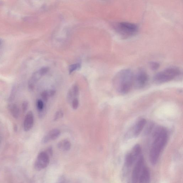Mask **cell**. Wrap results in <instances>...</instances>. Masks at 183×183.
<instances>
[{
	"instance_id": "cell-15",
	"label": "cell",
	"mask_w": 183,
	"mask_h": 183,
	"mask_svg": "<svg viewBox=\"0 0 183 183\" xmlns=\"http://www.w3.org/2000/svg\"><path fill=\"white\" fill-rule=\"evenodd\" d=\"M46 106L42 100H38L37 103H36V107H37L38 112L41 111V110L44 109Z\"/></svg>"
},
{
	"instance_id": "cell-11",
	"label": "cell",
	"mask_w": 183,
	"mask_h": 183,
	"mask_svg": "<svg viewBox=\"0 0 183 183\" xmlns=\"http://www.w3.org/2000/svg\"><path fill=\"white\" fill-rule=\"evenodd\" d=\"M34 123V117L32 111L27 112L23 122V129L25 132L29 131L32 128Z\"/></svg>"
},
{
	"instance_id": "cell-1",
	"label": "cell",
	"mask_w": 183,
	"mask_h": 183,
	"mask_svg": "<svg viewBox=\"0 0 183 183\" xmlns=\"http://www.w3.org/2000/svg\"><path fill=\"white\" fill-rule=\"evenodd\" d=\"M168 139L167 131L164 128L159 127L155 129L153 133V141L150 152V160L152 165H155L158 162Z\"/></svg>"
},
{
	"instance_id": "cell-5",
	"label": "cell",
	"mask_w": 183,
	"mask_h": 183,
	"mask_svg": "<svg viewBox=\"0 0 183 183\" xmlns=\"http://www.w3.org/2000/svg\"><path fill=\"white\" fill-rule=\"evenodd\" d=\"M114 28L119 35L125 38L135 35L138 30L137 25L127 22L118 23L114 25Z\"/></svg>"
},
{
	"instance_id": "cell-26",
	"label": "cell",
	"mask_w": 183,
	"mask_h": 183,
	"mask_svg": "<svg viewBox=\"0 0 183 183\" xmlns=\"http://www.w3.org/2000/svg\"><path fill=\"white\" fill-rule=\"evenodd\" d=\"M48 91L50 97L54 96L56 94V91L54 89H50V90H48Z\"/></svg>"
},
{
	"instance_id": "cell-13",
	"label": "cell",
	"mask_w": 183,
	"mask_h": 183,
	"mask_svg": "<svg viewBox=\"0 0 183 183\" xmlns=\"http://www.w3.org/2000/svg\"><path fill=\"white\" fill-rule=\"evenodd\" d=\"M57 147L59 150L63 151H67L71 148V142L67 140H64L59 142L57 144Z\"/></svg>"
},
{
	"instance_id": "cell-12",
	"label": "cell",
	"mask_w": 183,
	"mask_h": 183,
	"mask_svg": "<svg viewBox=\"0 0 183 183\" xmlns=\"http://www.w3.org/2000/svg\"><path fill=\"white\" fill-rule=\"evenodd\" d=\"M60 135L61 131L57 129H53L43 138L42 140V143L46 144L53 140H56Z\"/></svg>"
},
{
	"instance_id": "cell-10",
	"label": "cell",
	"mask_w": 183,
	"mask_h": 183,
	"mask_svg": "<svg viewBox=\"0 0 183 183\" xmlns=\"http://www.w3.org/2000/svg\"><path fill=\"white\" fill-rule=\"evenodd\" d=\"M48 71L47 68H43L36 72L32 76L28 82V87L30 90L32 91L35 88L36 83L42 77L45 75Z\"/></svg>"
},
{
	"instance_id": "cell-18",
	"label": "cell",
	"mask_w": 183,
	"mask_h": 183,
	"mask_svg": "<svg viewBox=\"0 0 183 183\" xmlns=\"http://www.w3.org/2000/svg\"><path fill=\"white\" fill-rule=\"evenodd\" d=\"M17 92V89L15 86L13 87L12 89L10 92V96L9 98V101L10 102L12 101L13 100L16 96Z\"/></svg>"
},
{
	"instance_id": "cell-17",
	"label": "cell",
	"mask_w": 183,
	"mask_h": 183,
	"mask_svg": "<svg viewBox=\"0 0 183 183\" xmlns=\"http://www.w3.org/2000/svg\"><path fill=\"white\" fill-rule=\"evenodd\" d=\"M73 93L74 98H77L79 94V89L77 85H74L71 89Z\"/></svg>"
},
{
	"instance_id": "cell-27",
	"label": "cell",
	"mask_w": 183,
	"mask_h": 183,
	"mask_svg": "<svg viewBox=\"0 0 183 183\" xmlns=\"http://www.w3.org/2000/svg\"><path fill=\"white\" fill-rule=\"evenodd\" d=\"M0 43H1V41H0Z\"/></svg>"
},
{
	"instance_id": "cell-2",
	"label": "cell",
	"mask_w": 183,
	"mask_h": 183,
	"mask_svg": "<svg viewBox=\"0 0 183 183\" xmlns=\"http://www.w3.org/2000/svg\"><path fill=\"white\" fill-rule=\"evenodd\" d=\"M134 74L130 69L121 70L114 77L113 85L115 89L121 94L128 93L133 86Z\"/></svg>"
},
{
	"instance_id": "cell-7",
	"label": "cell",
	"mask_w": 183,
	"mask_h": 183,
	"mask_svg": "<svg viewBox=\"0 0 183 183\" xmlns=\"http://www.w3.org/2000/svg\"><path fill=\"white\" fill-rule=\"evenodd\" d=\"M148 76L147 73L142 69H140L134 75L133 86L137 89L144 88L147 84Z\"/></svg>"
},
{
	"instance_id": "cell-8",
	"label": "cell",
	"mask_w": 183,
	"mask_h": 183,
	"mask_svg": "<svg viewBox=\"0 0 183 183\" xmlns=\"http://www.w3.org/2000/svg\"><path fill=\"white\" fill-rule=\"evenodd\" d=\"M50 161V157L47 153L43 151L40 152L35 162V169L38 171L45 169L49 164Z\"/></svg>"
},
{
	"instance_id": "cell-9",
	"label": "cell",
	"mask_w": 183,
	"mask_h": 183,
	"mask_svg": "<svg viewBox=\"0 0 183 183\" xmlns=\"http://www.w3.org/2000/svg\"><path fill=\"white\" fill-rule=\"evenodd\" d=\"M146 121L145 119L142 118L138 120L135 123L130 131L127 133L128 137H136L141 133L145 126Z\"/></svg>"
},
{
	"instance_id": "cell-4",
	"label": "cell",
	"mask_w": 183,
	"mask_h": 183,
	"mask_svg": "<svg viewBox=\"0 0 183 183\" xmlns=\"http://www.w3.org/2000/svg\"><path fill=\"white\" fill-rule=\"evenodd\" d=\"M181 74V70L177 67H170L155 74L153 81L157 84H164L174 80Z\"/></svg>"
},
{
	"instance_id": "cell-16",
	"label": "cell",
	"mask_w": 183,
	"mask_h": 183,
	"mask_svg": "<svg viewBox=\"0 0 183 183\" xmlns=\"http://www.w3.org/2000/svg\"><path fill=\"white\" fill-rule=\"evenodd\" d=\"M150 69L153 71H156L160 67V64L157 62L153 61L150 63Z\"/></svg>"
},
{
	"instance_id": "cell-25",
	"label": "cell",
	"mask_w": 183,
	"mask_h": 183,
	"mask_svg": "<svg viewBox=\"0 0 183 183\" xmlns=\"http://www.w3.org/2000/svg\"><path fill=\"white\" fill-rule=\"evenodd\" d=\"M29 104L28 102L27 101H24L22 104V110L23 112L25 113L28 109Z\"/></svg>"
},
{
	"instance_id": "cell-14",
	"label": "cell",
	"mask_w": 183,
	"mask_h": 183,
	"mask_svg": "<svg viewBox=\"0 0 183 183\" xmlns=\"http://www.w3.org/2000/svg\"><path fill=\"white\" fill-rule=\"evenodd\" d=\"M8 108L12 116L15 119H18L20 115V110L18 106L16 104H10Z\"/></svg>"
},
{
	"instance_id": "cell-20",
	"label": "cell",
	"mask_w": 183,
	"mask_h": 183,
	"mask_svg": "<svg viewBox=\"0 0 183 183\" xmlns=\"http://www.w3.org/2000/svg\"><path fill=\"white\" fill-rule=\"evenodd\" d=\"M80 67V65L79 64H74L70 65L69 67V73H71L72 72L76 71V70L79 69Z\"/></svg>"
},
{
	"instance_id": "cell-22",
	"label": "cell",
	"mask_w": 183,
	"mask_h": 183,
	"mask_svg": "<svg viewBox=\"0 0 183 183\" xmlns=\"http://www.w3.org/2000/svg\"><path fill=\"white\" fill-rule=\"evenodd\" d=\"M74 99V98L71 89H70L68 92L67 95V101L68 103H72Z\"/></svg>"
},
{
	"instance_id": "cell-23",
	"label": "cell",
	"mask_w": 183,
	"mask_h": 183,
	"mask_svg": "<svg viewBox=\"0 0 183 183\" xmlns=\"http://www.w3.org/2000/svg\"><path fill=\"white\" fill-rule=\"evenodd\" d=\"M72 108L74 110L77 109L79 105V101L77 98H74L72 101Z\"/></svg>"
},
{
	"instance_id": "cell-19",
	"label": "cell",
	"mask_w": 183,
	"mask_h": 183,
	"mask_svg": "<svg viewBox=\"0 0 183 183\" xmlns=\"http://www.w3.org/2000/svg\"><path fill=\"white\" fill-rule=\"evenodd\" d=\"M41 96L43 100L45 102H47L50 97L48 90L44 91L41 93Z\"/></svg>"
},
{
	"instance_id": "cell-3",
	"label": "cell",
	"mask_w": 183,
	"mask_h": 183,
	"mask_svg": "<svg viewBox=\"0 0 183 183\" xmlns=\"http://www.w3.org/2000/svg\"><path fill=\"white\" fill-rule=\"evenodd\" d=\"M150 172L146 165L143 155L135 163L132 171L131 183H150Z\"/></svg>"
},
{
	"instance_id": "cell-6",
	"label": "cell",
	"mask_w": 183,
	"mask_h": 183,
	"mask_svg": "<svg viewBox=\"0 0 183 183\" xmlns=\"http://www.w3.org/2000/svg\"><path fill=\"white\" fill-rule=\"evenodd\" d=\"M142 155V150L141 146L139 144H136L132 149L128 153L125 157L124 167L125 169H129Z\"/></svg>"
},
{
	"instance_id": "cell-21",
	"label": "cell",
	"mask_w": 183,
	"mask_h": 183,
	"mask_svg": "<svg viewBox=\"0 0 183 183\" xmlns=\"http://www.w3.org/2000/svg\"><path fill=\"white\" fill-rule=\"evenodd\" d=\"M63 115V112L62 110H58V111H57L55 114L54 118V121H57L59 120V119L62 118Z\"/></svg>"
},
{
	"instance_id": "cell-24",
	"label": "cell",
	"mask_w": 183,
	"mask_h": 183,
	"mask_svg": "<svg viewBox=\"0 0 183 183\" xmlns=\"http://www.w3.org/2000/svg\"><path fill=\"white\" fill-rule=\"evenodd\" d=\"M46 113L47 108L46 106L43 110H41V111L38 112V116H39V118H42L45 116Z\"/></svg>"
}]
</instances>
